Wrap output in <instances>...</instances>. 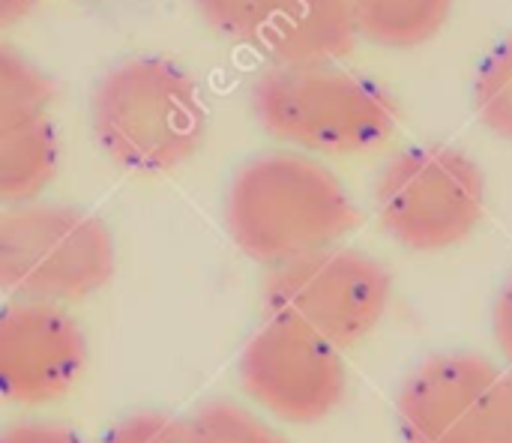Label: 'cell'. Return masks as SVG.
Masks as SVG:
<instances>
[{
    "label": "cell",
    "mask_w": 512,
    "mask_h": 443,
    "mask_svg": "<svg viewBox=\"0 0 512 443\" xmlns=\"http://www.w3.org/2000/svg\"><path fill=\"white\" fill-rule=\"evenodd\" d=\"M225 219L240 252L276 270L339 246L357 225V204L327 165L276 150L234 174Z\"/></svg>",
    "instance_id": "cell-1"
},
{
    "label": "cell",
    "mask_w": 512,
    "mask_h": 443,
    "mask_svg": "<svg viewBox=\"0 0 512 443\" xmlns=\"http://www.w3.org/2000/svg\"><path fill=\"white\" fill-rule=\"evenodd\" d=\"M90 129L102 153L135 174H165L189 162L207 132L195 78L168 57H129L108 69L90 99Z\"/></svg>",
    "instance_id": "cell-2"
},
{
    "label": "cell",
    "mask_w": 512,
    "mask_h": 443,
    "mask_svg": "<svg viewBox=\"0 0 512 443\" xmlns=\"http://www.w3.org/2000/svg\"><path fill=\"white\" fill-rule=\"evenodd\" d=\"M252 111L276 141L321 156H354L390 138L396 99L369 75L336 63L270 66L252 84Z\"/></svg>",
    "instance_id": "cell-3"
},
{
    "label": "cell",
    "mask_w": 512,
    "mask_h": 443,
    "mask_svg": "<svg viewBox=\"0 0 512 443\" xmlns=\"http://www.w3.org/2000/svg\"><path fill=\"white\" fill-rule=\"evenodd\" d=\"M117 270L108 225L69 204L0 210V291L12 300L78 303L102 291Z\"/></svg>",
    "instance_id": "cell-4"
},
{
    "label": "cell",
    "mask_w": 512,
    "mask_h": 443,
    "mask_svg": "<svg viewBox=\"0 0 512 443\" xmlns=\"http://www.w3.org/2000/svg\"><path fill=\"white\" fill-rule=\"evenodd\" d=\"M375 207L384 231L405 249L444 252L465 243L486 210L480 165L447 144L402 150L378 177Z\"/></svg>",
    "instance_id": "cell-5"
},
{
    "label": "cell",
    "mask_w": 512,
    "mask_h": 443,
    "mask_svg": "<svg viewBox=\"0 0 512 443\" xmlns=\"http://www.w3.org/2000/svg\"><path fill=\"white\" fill-rule=\"evenodd\" d=\"M390 297L393 279L387 267L345 246L276 267L264 285L270 318L297 324L339 351L363 342L381 324Z\"/></svg>",
    "instance_id": "cell-6"
},
{
    "label": "cell",
    "mask_w": 512,
    "mask_h": 443,
    "mask_svg": "<svg viewBox=\"0 0 512 443\" xmlns=\"http://www.w3.org/2000/svg\"><path fill=\"white\" fill-rule=\"evenodd\" d=\"M507 372L480 354H435L399 390L396 426L405 443H498Z\"/></svg>",
    "instance_id": "cell-7"
},
{
    "label": "cell",
    "mask_w": 512,
    "mask_h": 443,
    "mask_svg": "<svg viewBox=\"0 0 512 443\" xmlns=\"http://www.w3.org/2000/svg\"><path fill=\"white\" fill-rule=\"evenodd\" d=\"M243 393L288 426L327 420L348 393V366L327 339L270 318L240 354Z\"/></svg>",
    "instance_id": "cell-8"
},
{
    "label": "cell",
    "mask_w": 512,
    "mask_h": 443,
    "mask_svg": "<svg viewBox=\"0 0 512 443\" xmlns=\"http://www.w3.org/2000/svg\"><path fill=\"white\" fill-rule=\"evenodd\" d=\"M84 363L87 339L63 306L12 300L0 309V399L51 405L78 384Z\"/></svg>",
    "instance_id": "cell-9"
},
{
    "label": "cell",
    "mask_w": 512,
    "mask_h": 443,
    "mask_svg": "<svg viewBox=\"0 0 512 443\" xmlns=\"http://www.w3.org/2000/svg\"><path fill=\"white\" fill-rule=\"evenodd\" d=\"M360 39L351 0H279L252 39L270 66L339 63Z\"/></svg>",
    "instance_id": "cell-10"
},
{
    "label": "cell",
    "mask_w": 512,
    "mask_h": 443,
    "mask_svg": "<svg viewBox=\"0 0 512 443\" xmlns=\"http://www.w3.org/2000/svg\"><path fill=\"white\" fill-rule=\"evenodd\" d=\"M60 141L48 117L0 129V207L36 201L54 180Z\"/></svg>",
    "instance_id": "cell-11"
},
{
    "label": "cell",
    "mask_w": 512,
    "mask_h": 443,
    "mask_svg": "<svg viewBox=\"0 0 512 443\" xmlns=\"http://www.w3.org/2000/svg\"><path fill=\"white\" fill-rule=\"evenodd\" d=\"M363 39L384 48H417L450 21L453 0H351Z\"/></svg>",
    "instance_id": "cell-12"
},
{
    "label": "cell",
    "mask_w": 512,
    "mask_h": 443,
    "mask_svg": "<svg viewBox=\"0 0 512 443\" xmlns=\"http://www.w3.org/2000/svg\"><path fill=\"white\" fill-rule=\"evenodd\" d=\"M51 99L48 75L30 57L0 42V129L48 117Z\"/></svg>",
    "instance_id": "cell-13"
},
{
    "label": "cell",
    "mask_w": 512,
    "mask_h": 443,
    "mask_svg": "<svg viewBox=\"0 0 512 443\" xmlns=\"http://www.w3.org/2000/svg\"><path fill=\"white\" fill-rule=\"evenodd\" d=\"M474 108L492 135L512 141V33L483 57L474 75Z\"/></svg>",
    "instance_id": "cell-14"
},
{
    "label": "cell",
    "mask_w": 512,
    "mask_h": 443,
    "mask_svg": "<svg viewBox=\"0 0 512 443\" xmlns=\"http://www.w3.org/2000/svg\"><path fill=\"white\" fill-rule=\"evenodd\" d=\"M189 423L195 443H288L273 426L234 402H210Z\"/></svg>",
    "instance_id": "cell-15"
},
{
    "label": "cell",
    "mask_w": 512,
    "mask_h": 443,
    "mask_svg": "<svg viewBox=\"0 0 512 443\" xmlns=\"http://www.w3.org/2000/svg\"><path fill=\"white\" fill-rule=\"evenodd\" d=\"M198 15L222 36L255 39L279 0H192Z\"/></svg>",
    "instance_id": "cell-16"
},
{
    "label": "cell",
    "mask_w": 512,
    "mask_h": 443,
    "mask_svg": "<svg viewBox=\"0 0 512 443\" xmlns=\"http://www.w3.org/2000/svg\"><path fill=\"white\" fill-rule=\"evenodd\" d=\"M99 443H195L192 423L165 414H132L111 426Z\"/></svg>",
    "instance_id": "cell-17"
},
{
    "label": "cell",
    "mask_w": 512,
    "mask_h": 443,
    "mask_svg": "<svg viewBox=\"0 0 512 443\" xmlns=\"http://www.w3.org/2000/svg\"><path fill=\"white\" fill-rule=\"evenodd\" d=\"M0 443H87L78 432L48 423V420H24L0 429Z\"/></svg>",
    "instance_id": "cell-18"
},
{
    "label": "cell",
    "mask_w": 512,
    "mask_h": 443,
    "mask_svg": "<svg viewBox=\"0 0 512 443\" xmlns=\"http://www.w3.org/2000/svg\"><path fill=\"white\" fill-rule=\"evenodd\" d=\"M492 333H495V342H498L501 354L507 357V363L512 366V279L507 282V288L501 291L498 303H495Z\"/></svg>",
    "instance_id": "cell-19"
},
{
    "label": "cell",
    "mask_w": 512,
    "mask_h": 443,
    "mask_svg": "<svg viewBox=\"0 0 512 443\" xmlns=\"http://www.w3.org/2000/svg\"><path fill=\"white\" fill-rule=\"evenodd\" d=\"M36 3L39 0H0V30L24 21L36 9Z\"/></svg>",
    "instance_id": "cell-20"
},
{
    "label": "cell",
    "mask_w": 512,
    "mask_h": 443,
    "mask_svg": "<svg viewBox=\"0 0 512 443\" xmlns=\"http://www.w3.org/2000/svg\"><path fill=\"white\" fill-rule=\"evenodd\" d=\"M498 443H512V369L507 372V402H504V420H501Z\"/></svg>",
    "instance_id": "cell-21"
}]
</instances>
